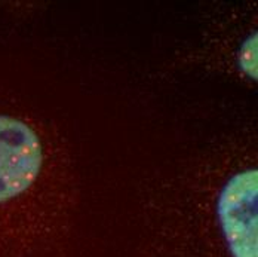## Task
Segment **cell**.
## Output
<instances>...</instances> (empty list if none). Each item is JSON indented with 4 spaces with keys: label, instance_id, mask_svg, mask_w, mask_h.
Returning <instances> with one entry per match:
<instances>
[{
    "label": "cell",
    "instance_id": "1",
    "mask_svg": "<svg viewBox=\"0 0 258 257\" xmlns=\"http://www.w3.org/2000/svg\"><path fill=\"white\" fill-rule=\"evenodd\" d=\"M46 152L37 129L0 113V257H62L66 220L43 196Z\"/></svg>",
    "mask_w": 258,
    "mask_h": 257
},
{
    "label": "cell",
    "instance_id": "2",
    "mask_svg": "<svg viewBox=\"0 0 258 257\" xmlns=\"http://www.w3.org/2000/svg\"><path fill=\"white\" fill-rule=\"evenodd\" d=\"M258 174L233 168L214 196L153 226L146 257H257Z\"/></svg>",
    "mask_w": 258,
    "mask_h": 257
},
{
    "label": "cell",
    "instance_id": "3",
    "mask_svg": "<svg viewBox=\"0 0 258 257\" xmlns=\"http://www.w3.org/2000/svg\"><path fill=\"white\" fill-rule=\"evenodd\" d=\"M257 31L249 33L237 52V66L242 73L251 80H257Z\"/></svg>",
    "mask_w": 258,
    "mask_h": 257
}]
</instances>
